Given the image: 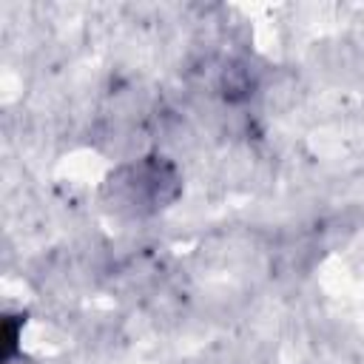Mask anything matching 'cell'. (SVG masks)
<instances>
[{
	"mask_svg": "<svg viewBox=\"0 0 364 364\" xmlns=\"http://www.w3.org/2000/svg\"><path fill=\"white\" fill-rule=\"evenodd\" d=\"M256 88V71L247 68L245 63H230L225 65L222 77H219V91L228 102H242V100H250Z\"/></svg>",
	"mask_w": 364,
	"mask_h": 364,
	"instance_id": "cell-2",
	"label": "cell"
},
{
	"mask_svg": "<svg viewBox=\"0 0 364 364\" xmlns=\"http://www.w3.org/2000/svg\"><path fill=\"white\" fill-rule=\"evenodd\" d=\"M179 196L182 173L176 162L162 154H145L117 165L100 191L105 210L119 219H151L168 210Z\"/></svg>",
	"mask_w": 364,
	"mask_h": 364,
	"instance_id": "cell-1",
	"label": "cell"
}]
</instances>
